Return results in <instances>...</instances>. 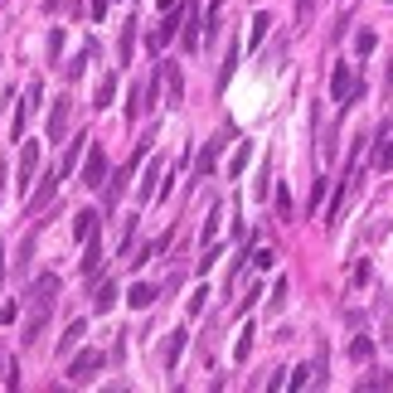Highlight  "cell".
Returning a JSON list of instances; mask_svg holds the SVG:
<instances>
[{
	"label": "cell",
	"instance_id": "cell-1",
	"mask_svg": "<svg viewBox=\"0 0 393 393\" xmlns=\"http://www.w3.org/2000/svg\"><path fill=\"white\" fill-rule=\"evenodd\" d=\"M58 286H63V281H58V272H44V277H34V286H29V316H44V321H49V306H54V296H58Z\"/></svg>",
	"mask_w": 393,
	"mask_h": 393
},
{
	"label": "cell",
	"instance_id": "cell-2",
	"mask_svg": "<svg viewBox=\"0 0 393 393\" xmlns=\"http://www.w3.org/2000/svg\"><path fill=\"white\" fill-rule=\"evenodd\" d=\"M102 369H107V355H102V350H83V355L68 360V379H73V384H92Z\"/></svg>",
	"mask_w": 393,
	"mask_h": 393
},
{
	"label": "cell",
	"instance_id": "cell-3",
	"mask_svg": "<svg viewBox=\"0 0 393 393\" xmlns=\"http://www.w3.org/2000/svg\"><path fill=\"white\" fill-rule=\"evenodd\" d=\"M360 97V83H355V68L350 63H335L330 68V102H340V107H350Z\"/></svg>",
	"mask_w": 393,
	"mask_h": 393
},
{
	"label": "cell",
	"instance_id": "cell-4",
	"mask_svg": "<svg viewBox=\"0 0 393 393\" xmlns=\"http://www.w3.org/2000/svg\"><path fill=\"white\" fill-rule=\"evenodd\" d=\"M107 180H112V170H107L102 146H97V151H87V156H83V185H87V190H102Z\"/></svg>",
	"mask_w": 393,
	"mask_h": 393
},
{
	"label": "cell",
	"instance_id": "cell-5",
	"mask_svg": "<svg viewBox=\"0 0 393 393\" xmlns=\"http://www.w3.org/2000/svg\"><path fill=\"white\" fill-rule=\"evenodd\" d=\"M224 141H228V136H214V141H204V146H199V156H195V180H209V175L219 170V156H224Z\"/></svg>",
	"mask_w": 393,
	"mask_h": 393
},
{
	"label": "cell",
	"instance_id": "cell-6",
	"mask_svg": "<svg viewBox=\"0 0 393 393\" xmlns=\"http://www.w3.org/2000/svg\"><path fill=\"white\" fill-rule=\"evenodd\" d=\"M180 25H185V0H180V5H170V10H166V20L156 25V34H151V44H156V49H166L170 39L180 34Z\"/></svg>",
	"mask_w": 393,
	"mask_h": 393
},
{
	"label": "cell",
	"instance_id": "cell-7",
	"mask_svg": "<svg viewBox=\"0 0 393 393\" xmlns=\"http://www.w3.org/2000/svg\"><path fill=\"white\" fill-rule=\"evenodd\" d=\"M199 39H204V34H199V10L190 5V0H185V25H180V49H185V54H195V49H199Z\"/></svg>",
	"mask_w": 393,
	"mask_h": 393
},
{
	"label": "cell",
	"instance_id": "cell-8",
	"mask_svg": "<svg viewBox=\"0 0 393 393\" xmlns=\"http://www.w3.org/2000/svg\"><path fill=\"white\" fill-rule=\"evenodd\" d=\"M161 175H166V161H151V166H146V180H141V204H151V199L161 195V185H166V180H161Z\"/></svg>",
	"mask_w": 393,
	"mask_h": 393
},
{
	"label": "cell",
	"instance_id": "cell-9",
	"mask_svg": "<svg viewBox=\"0 0 393 393\" xmlns=\"http://www.w3.org/2000/svg\"><path fill=\"white\" fill-rule=\"evenodd\" d=\"M34 170H39V141H20V190L34 180Z\"/></svg>",
	"mask_w": 393,
	"mask_h": 393
},
{
	"label": "cell",
	"instance_id": "cell-10",
	"mask_svg": "<svg viewBox=\"0 0 393 393\" xmlns=\"http://www.w3.org/2000/svg\"><path fill=\"white\" fill-rule=\"evenodd\" d=\"M131 175H136V166H126L122 175H112V180L102 185V204H107V209H117V204H122V195H126V180H131Z\"/></svg>",
	"mask_w": 393,
	"mask_h": 393
},
{
	"label": "cell",
	"instance_id": "cell-11",
	"mask_svg": "<svg viewBox=\"0 0 393 393\" xmlns=\"http://www.w3.org/2000/svg\"><path fill=\"white\" fill-rule=\"evenodd\" d=\"M161 78H166V102L180 107V97H185V78H180V68H175V63H161Z\"/></svg>",
	"mask_w": 393,
	"mask_h": 393
},
{
	"label": "cell",
	"instance_id": "cell-12",
	"mask_svg": "<svg viewBox=\"0 0 393 393\" xmlns=\"http://www.w3.org/2000/svg\"><path fill=\"white\" fill-rule=\"evenodd\" d=\"M63 131H68V97H58L49 107V141H63Z\"/></svg>",
	"mask_w": 393,
	"mask_h": 393
},
{
	"label": "cell",
	"instance_id": "cell-13",
	"mask_svg": "<svg viewBox=\"0 0 393 393\" xmlns=\"http://www.w3.org/2000/svg\"><path fill=\"white\" fill-rule=\"evenodd\" d=\"M58 180H63V175H58V170H49V175H44V180H39V190H34V195H29V209H44V204H49V199H54Z\"/></svg>",
	"mask_w": 393,
	"mask_h": 393
},
{
	"label": "cell",
	"instance_id": "cell-14",
	"mask_svg": "<svg viewBox=\"0 0 393 393\" xmlns=\"http://www.w3.org/2000/svg\"><path fill=\"white\" fill-rule=\"evenodd\" d=\"M374 170H393V122L384 126V136L374 146Z\"/></svg>",
	"mask_w": 393,
	"mask_h": 393
},
{
	"label": "cell",
	"instance_id": "cell-15",
	"mask_svg": "<svg viewBox=\"0 0 393 393\" xmlns=\"http://www.w3.org/2000/svg\"><path fill=\"white\" fill-rule=\"evenodd\" d=\"M156 296H161L156 286H146V281H136V286L126 291V306H131V311H146V306H156Z\"/></svg>",
	"mask_w": 393,
	"mask_h": 393
},
{
	"label": "cell",
	"instance_id": "cell-16",
	"mask_svg": "<svg viewBox=\"0 0 393 393\" xmlns=\"http://www.w3.org/2000/svg\"><path fill=\"white\" fill-rule=\"evenodd\" d=\"M83 335H87V325H83V321H73V325L58 335V355H73V350L83 345Z\"/></svg>",
	"mask_w": 393,
	"mask_h": 393
},
{
	"label": "cell",
	"instance_id": "cell-17",
	"mask_svg": "<svg viewBox=\"0 0 393 393\" xmlns=\"http://www.w3.org/2000/svg\"><path fill=\"white\" fill-rule=\"evenodd\" d=\"M92 224H97V209H78V214H73V238L87 243V238H92Z\"/></svg>",
	"mask_w": 393,
	"mask_h": 393
},
{
	"label": "cell",
	"instance_id": "cell-18",
	"mask_svg": "<svg viewBox=\"0 0 393 393\" xmlns=\"http://www.w3.org/2000/svg\"><path fill=\"white\" fill-rule=\"evenodd\" d=\"M248 161H253V141H238V151H233V156H228V175H233V180H238V175H243V170H248Z\"/></svg>",
	"mask_w": 393,
	"mask_h": 393
},
{
	"label": "cell",
	"instance_id": "cell-19",
	"mask_svg": "<svg viewBox=\"0 0 393 393\" xmlns=\"http://www.w3.org/2000/svg\"><path fill=\"white\" fill-rule=\"evenodd\" d=\"M267 29H272V15H267V10H257L253 25H248V49H257V44L267 39Z\"/></svg>",
	"mask_w": 393,
	"mask_h": 393
},
{
	"label": "cell",
	"instance_id": "cell-20",
	"mask_svg": "<svg viewBox=\"0 0 393 393\" xmlns=\"http://www.w3.org/2000/svg\"><path fill=\"white\" fill-rule=\"evenodd\" d=\"M92 49H97V44H87V49H78V54H73L68 63H63V78H68V83H73V78H83V68H87V58H92Z\"/></svg>",
	"mask_w": 393,
	"mask_h": 393
},
{
	"label": "cell",
	"instance_id": "cell-21",
	"mask_svg": "<svg viewBox=\"0 0 393 393\" xmlns=\"http://www.w3.org/2000/svg\"><path fill=\"white\" fill-rule=\"evenodd\" d=\"M185 345H190V335H185V330H175V335H170V345H166V369H170V374H175V365H180Z\"/></svg>",
	"mask_w": 393,
	"mask_h": 393
},
{
	"label": "cell",
	"instance_id": "cell-22",
	"mask_svg": "<svg viewBox=\"0 0 393 393\" xmlns=\"http://www.w3.org/2000/svg\"><path fill=\"white\" fill-rule=\"evenodd\" d=\"M78 161H83V136H78V141H68V151H63V161H58V175H63V180H68V175H73V166H78Z\"/></svg>",
	"mask_w": 393,
	"mask_h": 393
},
{
	"label": "cell",
	"instance_id": "cell-23",
	"mask_svg": "<svg viewBox=\"0 0 393 393\" xmlns=\"http://www.w3.org/2000/svg\"><path fill=\"white\" fill-rule=\"evenodd\" d=\"M92 306H97V316L117 306V286H112V281H97V291H92Z\"/></svg>",
	"mask_w": 393,
	"mask_h": 393
},
{
	"label": "cell",
	"instance_id": "cell-24",
	"mask_svg": "<svg viewBox=\"0 0 393 393\" xmlns=\"http://www.w3.org/2000/svg\"><path fill=\"white\" fill-rule=\"evenodd\" d=\"M112 97H117V78H112V73H107V78L97 83V92H92V107L102 112V107H112Z\"/></svg>",
	"mask_w": 393,
	"mask_h": 393
},
{
	"label": "cell",
	"instance_id": "cell-25",
	"mask_svg": "<svg viewBox=\"0 0 393 393\" xmlns=\"http://www.w3.org/2000/svg\"><path fill=\"white\" fill-rule=\"evenodd\" d=\"M219 219H224V209L214 204V209L204 214V233H199V238H204V248H214V238H219Z\"/></svg>",
	"mask_w": 393,
	"mask_h": 393
},
{
	"label": "cell",
	"instance_id": "cell-26",
	"mask_svg": "<svg viewBox=\"0 0 393 393\" xmlns=\"http://www.w3.org/2000/svg\"><path fill=\"white\" fill-rule=\"evenodd\" d=\"M350 360H355V365L374 360V340H369V335H355V340H350Z\"/></svg>",
	"mask_w": 393,
	"mask_h": 393
},
{
	"label": "cell",
	"instance_id": "cell-27",
	"mask_svg": "<svg viewBox=\"0 0 393 393\" xmlns=\"http://www.w3.org/2000/svg\"><path fill=\"white\" fill-rule=\"evenodd\" d=\"M248 355H253V325H243V335L233 345V365H248Z\"/></svg>",
	"mask_w": 393,
	"mask_h": 393
},
{
	"label": "cell",
	"instance_id": "cell-28",
	"mask_svg": "<svg viewBox=\"0 0 393 393\" xmlns=\"http://www.w3.org/2000/svg\"><path fill=\"white\" fill-rule=\"evenodd\" d=\"M272 195V166L262 161V170H257V180H253V199H267Z\"/></svg>",
	"mask_w": 393,
	"mask_h": 393
},
{
	"label": "cell",
	"instance_id": "cell-29",
	"mask_svg": "<svg viewBox=\"0 0 393 393\" xmlns=\"http://www.w3.org/2000/svg\"><path fill=\"white\" fill-rule=\"evenodd\" d=\"M374 49H379V39H374V29H360V34H355V54H360V58H369Z\"/></svg>",
	"mask_w": 393,
	"mask_h": 393
},
{
	"label": "cell",
	"instance_id": "cell-30",
	"mask_svg": "<svg viewBox=\"0 0 393 393\" xmlns=\"http://www.w3.org/2000/svg\"><path fill=\"white\" fill-rule=\"evenodd\" d=\"M286 291H291V281L277 277V286H272V301H267V311H272V316H277V311L286 306Z\"/></svg>",
	"mask_w": 393,
	"mask_h": 393
},
{
	"label": "cell",
	"instance_id": "cell-31",
	"mask_svg": "<svg viewBox=\"0 0 393 393\" xmlns=\"http://www.w3.org/2000/svg\"><path fill=\"white\" fill-rule=\"evenodd\" d=\"M97 262H102V248H97V238H87V257H83L87 277H97Z\"/></svg>",
	"mask_w": 393,
	"mask_h": 393
},
{
	"label": "cell",
	"instance_id": "cell-32",
	"mask_svg": "<svg viewBox=\"0 0 393 393\" xmlns=\"http://www.w3.org/2000/svg\"><path fill=\"white\" fill-rule=\"evenodd\" d=\"M131 39H136V20L122 25V58H131Z\"/></svg>",
	"mask_w": 393,
	"mask_h": 393
},
{
	"label": "cell",
	"instance_id": "cell-33",
	"mask_svg": "<svg viewBox=\"0 0 393 393\" xmlns=\"http://www.w3.org/2000/svg\"><path fill=\"white\" fill-rule=\"evenodd\" d=\"M389 384H393V379H389V374H365V379H360V389H389Z\"/></svg>",
	"mask_w": 393,
	"mask_h": 393
},
{
	"label": "cell",
	"instance_id": "cell-34",
	"mask_svg": "<svg viewBox=\"0 0 393 393\" xmlns=\"http://www.w3.org/2000/svg\"><path fill=\"white\" fill-rule=\"evenodd\" d=\"M272 262H277V253H272V248H257V253H253V267H257V272H267Z\"/></svg>",
	"mask_w": 393,
	"mask_h": 393
},
{
	"label": "cell",
	"instance_id": "cell-35",
	"mask_svg": "<svg viewBox=\"0 0 393 393\" xmlns=\"http://www.w3.org/2000/svg\"><path fill=\"white\" fill-rule=\"evenodd\" d=\"M277 214L281 219H291V195H286V190H277Z\"/></svg>",
	"mask_w": 393,
	"mask_h": 393
},
{
	"label": "cell",
	"instance_id": "cell-36",
	"mask_svg": "<svg viewBox=\"0 0 393 393\" xmlns=\"http://www.w3.org/2000/svg\"><path fill=\"white\" fill-rule=\"evenodd\" d=\"M58 49H63V29H54V34H49V54H54V63H58Z\"/></svg>",
	"mask_w": 393,
	"mask_h": 393
},
{
	"label": "cell",
	"instance_id": "cell-37",
	"mask_svg": "<svg viewBox=\"0 0 393 393\" xmlns=\"http://www.w3.org/2000/svg\"><path fill=\"white\" fill-rule=\"evenodd\" d=\"M311 5H316V0H296V20H301V25L311 20Z\"/></svg>",
	"mask_w": 393,
	"mask_h": 393
},
{
	"label": "cell",
	"instance_id": "cell-38",
	"mask_svg": "<svg viewBox=\"0 0 393 393\" xmlns=\"http://www.w3.org/2000/svg\"><path fill=\"white\" fill-rule=\"evenodd\" d=\"M102 15H107V0H92V20L102 25Z\"/></svg>",
	"mask_w": 393,
	"mask_h": 393
},
{
	"label": "cell",
	"instance_id": "cell-39",
	"mask_svg": "<svg viewBox=\"0 0 393 393\" xmlns=\"http://www.w3.org/2000/svg\"><path fill=\"white\" fill-rule=\"evenodd\" d=\"M5 180H10V175H5V166H0V199H5Z\"/></svg>",
	"mask_w": 393,
	"mask_h": 393
},
{
	"label": "cell",
	"instance_id": "cell-40",
	"mask_svg": "<svg viewBox=\"0 0 393 393\" xmlns=\"http://www.w3.org/2000/svg\"><path fill=\"white\" fill-rule=\"evenodd\" d=\"M0 277H5V248H0Z\"/></svg>",
	"mask_w": 393,
	"mask_h": 393
},
{
	"label": "cell",
	"instance_id": "cell-41",
	"mask_svg": "<svg viewBox=\"0 0 393 393\" xmlns=\"http://www.w3.org/2000/svg\"><path fill=\"white\" fill-rule=\"evenodd\" d=\"M54 5H58V0H49V10H54Z\"/></svg>",
	"mask_w": 393,
	"mask_h": 393
},
{
	"label": "cell",
	"instance_id": "cell-42",
	"mask_svg": "<svg viewBox=\"0 0 393 393\" xmlns=\"http://www.w3.org/2000/svg\"><path fill=\"white\" fill-rule=\"evenodd\" d=\"M0 374H5V360H0Z\"/></svg>",
	"mask_w": 393,
	"mask_h": 393
}]
</instances>
